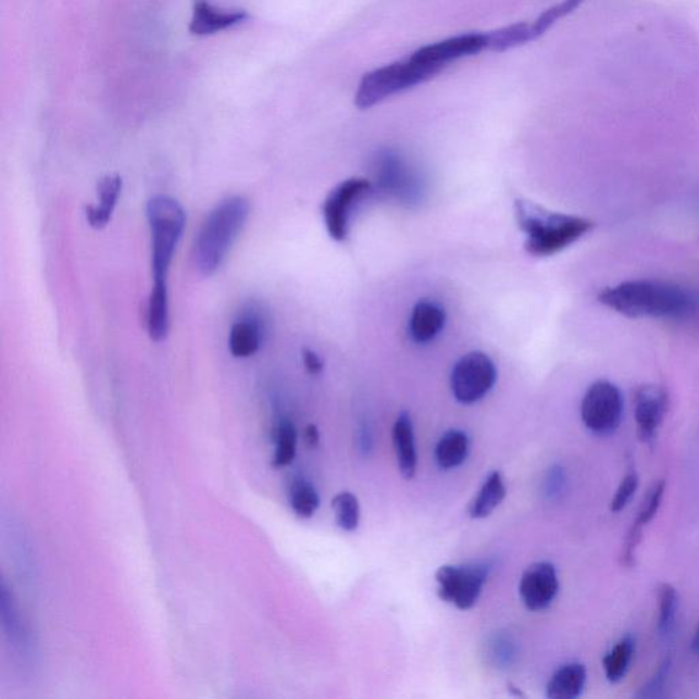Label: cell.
<instances>
[{"mask_svg": "<svg viewBox=\"0 0 699 699\" xmlns=\"http://www.w3.org/2000/svg\"><path fill=\"white\" fill-rule=\"evenodd\" d=\"M498 371L494 361L482 351L463 355L451 372V391L453 398L462 404H473L487 397L494 388Z\"/></svg>", "mask_w": 699, "mask_h": 699, "instance_id": "cell-7", "label": "cell"}, {"mask_svg": "<svg viewBox=\"0 0 699 699\" xmlns=\"http://www.w3.org/2000/svg\"><path fill=\"white\" fill-rule=\"evenodd\" d=\"M247 18V13L222 12V10L212 8L211 4H208L204 0H200V2L196 3L190 30L194 32L195 35H212L219 30L241 24Z\"/></svg>", "mask_w": 699, "mask_h": 699, "instance_id": "cell-16", "label": "cell"}, {"mask_svg": "<svg viewBox=\"0 0 699 699\" xmlns=\"http://www.w3.org/2000/svg\"><path fill=\"white\" fill-rule=\"evenodd\" d=\"M469 437L463 430L452 429L446 432L436 445L435 458L437 466L442 471H451L461 466L469 455Z\"/></svg>", "mask_w": 699, "mask_h": 699, "instance_id": "cell-20", "label": "cell"}, {"mask_svg": "<svg viewBox=\"0 0 699 699\" xmlns=\"http://www.w3.org/2000/svg\"><path fill=\"white\" fill-rule=\"evenodd\" d=\"M395 453L400 474L412 479L417 473V448H415L414 426L409 413H400L392 429Z\"/></svg>", "mask_w": 699, "mask_h": 699, "instance_id": "cell-15", "label": "cell"}, {"mask_svg": "<svg viewBox=\"0 0 699 699\" xmlns=\"http://www.w3.org/2000/svg\"><path fill=\"white\" fill-rule=\"evenodd\" d=\"M488 34L459 35L420 48L413 55L441 73L453 62L488 50Z\"/></svg>", "mask_w": 699, "mask_h": 699, "instance_id": "cell-10", "label": "cell"}, {"mask_svg": "<svg viewBox=\"0 0 699 699\" xmlns=\"http://www.w3.org/2000/svg\"><path fill=\"white\" fill-rule=\"evenodd\" d=\"M635 653V639L633 637H624L613 647L610 652L606 654L602 664L607 679L612 683H617L624 679L627 675L629 664H632Z\"/></svg>", "mask_w": 699, "mask_h": 699, "instance_id": "cell-22", "label": "cell"}, {"mask_svg": "<svg viewBox=\"0 0 699 699\" xmlns=\"http://www.w3.org/2000/svg\"><path fill=\"white\" fill-rule=\"evenodd\" d=\"M602 305L629 319H687L696 311L690 291L663 280H629L607 287L597 297Z\"/></svg>", "mask_w": 699, "mask_h": 699, "instance_id": "cell-1", "label": "cell"}, {"mask_svg": "<svg viewBox=\"0 0 699 699\" xmlns=\"http://www.w3.org/2000/svg\"><path fill=\"white\" fill-rule=\"evenodd\" d=\"M677 607H679V595L674 586L661 584L659 586V621L658 632L661 635H670L675 627Z\"/></svg>", "mask_w": 699, "mask_h": 699, "instance_id": "cell-27", "label": "cell"}, {"mask_svg": "<svg viewBox=\"0 0 699 699\" xmlns=\"http://www.w3.org/2000/svg\"><path fill=\"white\" fill-rule=\"evenodd\" d=\"M488 50L503 52L533 41L531 24L517 23L488 34Z\"/></svg>", "mask_w": 699, "mask_h": 699, "instance_id": "cell-23", "label": "cell"}, {"mask_svg": "<svg viewBox=\"0 0 699 699\" xmlns=\"http://www.w3.org/2000/svg\"><path fill=\"white\" fill-rule=\"evenodd\" d=\"M148 334L160 344L170 333L168 283H154L148 302Z\"/></svg>", "mask_w": 699, "mask_h": 699, "instance_id": "cell-18", "label": "cell"}, {"mask_svg": "<svg viewBox=\"0 0 699 699\" xmlns=\"http://www.w3.org/2000/svg\"><path fill=\"white\" fill-rule=\"evenodd\" d=\"M585 0H562V2L554 4L553 8L548 9L538 17L535 23L531 24L532 39L536 40L541 37L546 32L552 28L559 20L567 17L575 9H578Z\"/></svg>", "mask_w": 699, "mask_h": 699, "instance_id": "cell-28", "label": "cell"}, {"mask_svg": "<svg viewBox=\"0 0 699 699\" xmlns=\"http://www.w3.org/2000/svg\"><path fill=\"white\" fill-rule=\"evenodd\" d=\"M249 212V201L234 196L222 201L208 215L194 248L195 265L202 276H212L221 269L242 232Z\"/></svg>", "mask_w": 699, "mask_h": 699, "instance_id": "cell-3", "label": "cell"}, {"mask_svg": "<svg viewBox=\"0 0 699 699\" xmlns=\"http://www.w3.org/2000/svg\"><path fill=\"white\" fill-rule=\"evenodd\" d=\"M264 325L255 308L249 309L241 320L232 325L228 350L236 359H249L258 353L263 340Z\"/></svg>", "mask_w": 699, "mask_h": 699, "instance_id": "cell-13", "label": "cell"}, {"mask_svg": "<svg viewBox=\"0 0 699 699\" xmlns=\"http://www.w3.org/2000/svg\"><path fill=\"white\" fill-rule=\"evenodd\" d=\"M669 409V394L663 387L644 386L634 398V415L640 440L652 441Z\"/></svg>", "mask_w": 699, "mask_h": 699, "instance_id": "cell-12", "label": "cell"}, {"mask_svg": "<svg viewBox=\"0 0 699 699\" xmlns=\"http://www.w3.org/2000/svg\"><path fill=\"white\" fill-rule=\"evenodd\" d=\"M692 650L699 656V622L696 629V634H694Z\"/></svg>", "mask_w": 699, "mask_h": 699, "instance_id": "cell-35", "label": "cell"}, {"mask_svg": "<svg viewBox=\"0 0 699 699\" xmlns=\"http://www.w3.org/2000/svg\"><path fill=\"white\" fill-rule=\"evenodd\" d=\"M672 661L671 658H665L663 663L659 665L658 671L650 677L647 685L638 691L637 698H660L663 697L666 681H669Z\"/></svg>", "mask_w": 699, "mask_h": 699, "instance_id": "cell-30", "label": "cell"}, {"mask_svg": "<svg viewBox=\"0 0 699 699\" xmlns=\"http://www.w3.org/2000/svg\"><path fill=\"white\" fill-rule=\"evenodd\" d=\"M302 361L303 365H305L307 367L308 373H311V375L313 376L320 375V373H322L324 370V362L311 349L302 350Z\"/></svg>", "mask_w": 699, "mask_h": 699, "instance_id": "cell-33", "label": "cell"}, {"mask_svg": "<svg viewBox=\"0 0 699 699\" xmlns=\"http://www.w3.org/2000/svg\"><path fill=\"white\" fill-rule=\"evenodd\" d=\"M305 441L311 447H316L320 441V434L316 425H308L305 429Z\"/></svg>", "mask_w": 699, "mask_h": 699, "instance_id": "cell-34", "label": "cell"}, {"mask_svg": "<svg viewBox=\"0 0 699 699\" xmlns=\"http://www.w3.org/2000/svg\"><path fill=\"white\" fill-rule=\"evenodd\" d=\"M559 594V576L554 565L548 562L533 563L523 571L520 596L527 610H547Z\"/></svg>", "mask_w": 699, "mask_h": 699, "instance_id": "cell-11", "label": "cell"}, {"mask_svg": "<svg viewBox=\"0 0 699 699\" xmlns=\"http://www.w3.org/2000/svg\"><path fill=\"white\" fill-rule=\"evenodd\" d=\"M565 485V474L560 466H553L548 473L546 483V494L549 498H558L563 492Z\"/></svg>", "mask_w": 699, "mask_h": 699, "instance_id": "cell-32", "label": "cell"}, {"mask_svg": "<svg viewBox=\"0 0 699 699\" xmlns=\"http://www.w3.org/2000/svg\"><path fill=\"white\" fill-rule=\"evenodd\" d=\"M665 488V479H660L659 483L653 485L652 489L649 490L647 498H645L642 505H640L637 520H635L634 523H637L640 527H645L656 515H658L661 501H663L664 498Z\"/></svg>", "mask_w": 699, "mask_h": 699, "instance_id": "cell-29", "label": "cell"}, {"mask_svg": "<svg viewBox=\"0 0 699 699\" xmlns=\"http://www.w3.org/2000/svg\"><path fill=\"white\" fill-rule=\"evenodd\" d=\"M152 239V276L154 283H168L170 266L183 238L186 213L173 197H153L147 205Z\"/></svg>", "mask_w": 699, "mask_h": 699, "instance_id": "cell-4", "label": "cell"}, {"mask_svg": "<svg viewBox=\"0 0 699 699\" xmlns=\"http://www.w3.org/2000/svg\"><path fill=\"white\" fill-rule=\"evenodd\" d=\"M623 397L615 384L600 380L591 384L581 404V417L595 435L613 434L621 424Z\"/></svg>", "mask_w": 699, "mask_h": 699, "instance_id": "cell-8", "label": "cell"}, {"mask_svg": "<svg viewBox=\"0 0 699 699\" xmlns=\"http://www.w3.org/2000/svg\"><path fill=\"white\" fill-rule=\"evenodd\" d=\"M517 226L526 234V252L535 258H549L562 252L591 232L589 219L549 212L529 201L515 202Z\"/></svg>", "mask_w": 699, "mask_h": 699, "instance_id": "cell-2", "label": "cell"}, {"mask_svg": "<svg viewBox=\"0 0 699 699\" xmlns=\"http://www.w3.org/2000/svg\"><path fill=\"white\" fill-rule=\"evenodd\" d=\"M446 325V312L439 303L423 300L414 307L409 333L415 344L425 345L439 336Z\"/></svg>", "mask_w": 699, "mask_h": 699, "instance_id": "cell-14", "label": "cell"}, {"mask_svg": "<svg viewBox=\"0 0 699 699\" xmlns=\"http://www.w3.org/2000/svg\"><path fill=\"white\" fill-rule=\"evenodd\" d=\"M488 574L489 569L484 564L442 565L436 573L437 596L458 610H472L482 596Z\"/></svg>", "mask_w": 699, "mask_h": 699, "instance_id": "cell-6", "label": "cell"}, {"mask_svg": "<svg viewBox=\"0 0 699 699\" xmlns=\"http://www.w3.org/2000/svg\"><path fill=\"white\" fill-rule=\"evenodd\" d=\"M507 489L503 476L499 472H492L485 479L478 495L472 501L469 514L473 520H484L489 516L505 499Z\"/></svg>", "mask_w": 699, "mask_h": 699, "instance_id": "cell-21", "label": "cell"}, {"mask_svg": "<svg viewBox=\"0 0 699 699\" xmlns=\"http://www.w3.org/2000/svg\"><path fill=\"white\" fill-rule=\"evenodd\" d=\"M638 485L639 479L637 473L632 472L626 474V477H624L621 485H619L615 496H613L611 511L621 512L626 509L629 500H632L635 492H637Z\"/></svg>", "mask_w": 699, "mask_h": 699, "instance_id": "cell-31", "label": "cell"}, {"mask_svg": "<svg viewBox=\"0 0 699 699\" xmlns=\"http://www.w3.org/2000/svg\"><path fill=\"white\" fill-rule=\"evenodd\" d=\"M122 191V178L120 175H107L98 186L99 202L87 208V221L90 227L96 229L104 228L114 215L115 207L118 204Z\"/></svg>", "mask_w": 699, "mask_h": 699, "instance_id": "cell-17", "label": "cell"}, {"mask_svg": "<svg viewBox=\"0 0 699 699\" xmlns=\"http://www.w3.org/2000/svg\"><path fill=\"white\" fill-rule=\"evenodd\" d=\"M292 511L300 517H312L320 507V496L316 488L305 479H297L290 489Z\"/></svg>", "mask_w": 699, "mask_h": 699, "instance_id": "cell-26", "label": "cell"}, {"mask_svg": "<svg viewBox=\"0 0 699 699\" xmlns=\"http://www.w3.org/2000/svg\"><path fill=\"white\" fill-rule=\"evenodd\" d=\"M370 189V180L350 178L336 186L325 199L323 205L325 227H327L329 237L335 241L340 242L346 239L351 207L360 196Z\"/></svg>", "mask_w": 699, "mask_h": 699, "instance_id": "cell-9", "label": "cell"}, {"mask_svg": "<svg viewBox=\"0 0 699 699\" xmlns=\"http://www.w3.org/2000/svg\"><path fill=\"white\" fill-rule=\"evenodd\" d=\"M298 434L291 421L283 420L276 430V450L272 464L276 469L286 467L295 461Z\"/></svg>", "mask_w": 699, "mask_h": 699, "instance_id": "cell-24", "label": "cell"}, {"mask_svg": "<svg viewBox=\"0 0 699 699\" xmlns=\"http://www.w3.org/2000/svg\"><path fill=\"white\" fill-rule=\"evenodd\" d=\"M439 72L435 67L426 65L414 55L408 60L378 67L361 79L354 103L361 110L372 109L395 95L429 82Z\"/></svg>", "mask_w": 699, "mask_h": 699, "instance_id": "cell-5", "label": "cell"}, {"mask_svg": "<svg viewBox=\"0 0 699 699\" xmlns=\"http://www.w3.org/2000/svg\"><path fill=\"white\" fill-rule=\"evenodd\" d=\"M335 520L341 531L354 532L360 525L361 509L357 496L350 492H340L333 499Z\"/></svg>", "mask_w": 699, "mask_h": 699, "instance_id": "cell-25", "label": "cell"}, {"mask_svg": "<svg viewBox=\"0 0 699 699\" xmlns=\"http://www.w3.org/2000/svg\"><path fill=\"white\" fill-rule=\"evenodd\" d=\"M585 665L570 663L554 672L548 682L547 697L551 699H575L581 697L586 685Z\"/></svg>", "mask_w": 699, "mask_h": 699, "instance_id": "cell-19", "label": "cell"}]
</instances>
